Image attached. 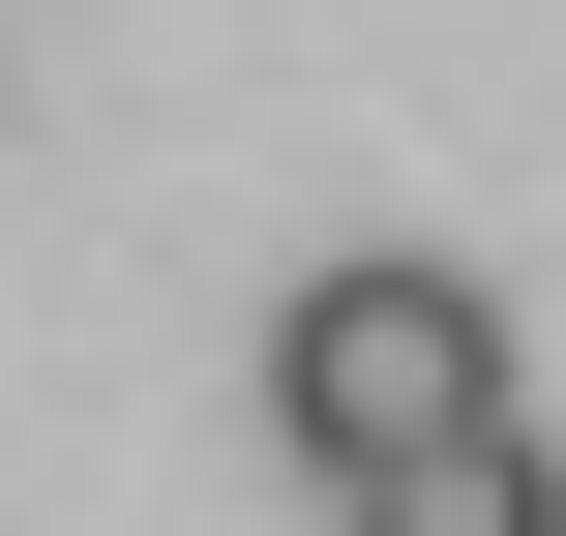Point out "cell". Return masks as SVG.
I'll return each instance as SVG.
<instances>
[{
  "label": "cell",
  "mask_w": 566,
  "mask_h": 536,
  "mask_svg": "<svg viewBox=\"0 0 566 536\" xmlns=\"http://www.w3.org/2000/svg\"><path fill=\"white\" fill-rule=\"evenodd\" d=\"M358 536H566V448H537V418H448V448L358 477Z\"/></svg>",
  "instance_id": "2"
},
{
  "label": "cell",
  "mask_w": 566,
  "mask_h": 536,
  "mask_svg": "<svg viewBox=\"0 0 566 536\" xmlns=\"http://www.w3.org/2000/svg\"><path fill=\"white\" fill-rule=\"evenodd\" d=\"M448 418H507V298L448 269V239H358V269H298L269 298V448L358 507L388 448H448Z\"/></svg>",
  "instance_id": "1"
}]
</instances>
